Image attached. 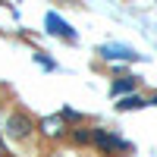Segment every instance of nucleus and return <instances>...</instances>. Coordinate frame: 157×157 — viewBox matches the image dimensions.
<instances>
[{
  "instance_id": "nucleus-1",
  "label": "nucleus",
  "mask_w": 157,
  "mask_h": 157,
  "mask_svg": "<svg viewBox=\"0 0 157 157\" xmlns=\"http://www.w3.org/2000/svg\"><path fill=\"white\" fill-rule=\"evenodd\" d=\"M91 141H94L101 151H129V141H123L120 135L107 132V129H94V132H91Z\"/></svg>"
},
{
  "instance_id": "nucleus-2",
  "label": "nucleus",
  "mask_w": 157,
  "mask_h": 157,
  "mask_svg": "<svg viewBox=\"0 0 157 157\" xmlns=\"http://www.w3.org/2000/svg\"><path fill=\"white\" fill-rule=\"evenodd\" d=\"M6 135L16 138V141L29 138V135H32V120H29L25 113H13L10 120H6Z\"/></svg>"
},
{
  "instance_id": "nucleus-3",
  "label": "nucleus",
  "mask_w": 157,
  "mask_h": 157,
  "mask_svg": "<svg viewBox=\"0 0 157 157\" xmlns=\"http://www.w3.org/2000/svg\"><path fill=\"white\" fill-rule=\"evenodd\" d=\"M98 54L104 60H141V54H135V50L126 47V44H101Z\"/></svg>"
},
{
  "instance_id": "nucleus-4",
  "label": "nucleus",
  "mask_w": 157,
  "mask_h": 157,
  "mask_svg": "<svg viewBox=\"0 0 157 157\" xmlns=\"http://www.w3.org/2000/svg\"><path fill=\"white\" fill-rule=\"evenodd\" d=\"M44 25H47L50 35H60V38H66V41H75V32L69 29V22L60 19L57 13H47V16H44Z\"/></svg>"
},
{
  "instance_id": "nucleus-5",
  "label": "nucleus",
  "mask_w": 157,
  "mask_h": 157,
  "mask_svg": "<svg viewBox=\"0 0 157 157\" xmlns=\"http://www.w3.org/2000/svg\"><path fill=\"white\" fill-rule=\"evenodd\" d=\"M41 132H44L47 138H60L63 132H66L63 116H44V120H41Z\"/></svg>"
},
{
  "instance_id": "nucleus-6",
  "label": "nucleus",
  "mask_w": 157,
  "mask_h": 157,
  "mask_svg": "<svg viewBox=\"0 0 157 157\" xmlns=\"http://www.w3.org/2000/svg\"><path fill=\"white\" fill-rule=\"evenodd\" d=\"M135 85H138L135 75H123V78H116V82L110 85V91L113 94H126V91H135Z\"/></svg>"
},
{
  "instance_id": "nucleus-7",
  "label": "nucleus",
  "mask_w": 157,
  "mask_h": 157,
  "mask_svg": "<svg viewBox=\"0 0 157 157\" xmlns=\"http://www.w3.org/2000/svg\"><path fill=\"white\" fill-rule=\"evenodd\" d=\"M138 107H145V98H138V94H126L116 104V110H138Z\"/></svg>"
},
{
  "instance_id": "nucleus-8",
  "label": "nucleus",
  "mask_w": 157,
  "mask_h": 157,
  "mask_svg": "<svg viewBox=\"0 0 157 157\" xmlns=\"http://www.w3.org/2000/svg\"><path fill=\"white\" fill-rule=\"evenodd\" d=\"M72 138L78 141V145H88V141H91V132H88V129H75V132H72Z\"/></svg>"
},
{
  "instance_id": "nucleus-9",
  "label": "nucleus",
  "mask_w": 157,
  "mask_h": 157,
  "mask_svg": "<svg viewBox=\"0 0 157 157\" xmlns=\"http://www.w3.org/2000/svg\"><path fill=\"white\" fill-rule=\"evenodd\" d=\"M35 60H38V63H41V66H44V69H54V60H50V57H44V54H35Z\"/></svg>"
},
{
  "instance_id": "nucleus-10",
  "label": "nucleus",
  "mask_w": 157,
  "mask_h": 157,
  "mask_svg": "<svg viewBox=\"0 0 157 157\" xmlns=\"http://www.w3.org/2000/svg\"><path fill=\"white\" fill-rule=\"evenodd\" d=\"M54 157H60V154H54Z\"/></svg>"
}]
</instances>
